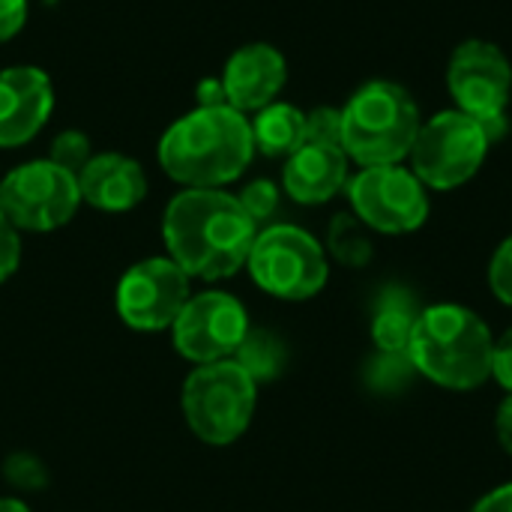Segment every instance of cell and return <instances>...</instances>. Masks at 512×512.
Returning <instances> with one entry per match:
<instances>
[{"instance_id":"obj_1","label":"cell","mask_w":512,"mask_h":512,"mask_svg":"<svg viewBox=\"0 0 512 512\" xmlns=\"http://www.w3.org/2000/svg\"><path fill=\"white\" fill-rule=\"evenodd\" d=\"M162 237L171 261L186 276L228 279L249 261L258 222L243 210L237 195L222 189H183L165 207Z\"/></svg>"},{"instance_id":"obj_2","label":"cell","mask_w":512,"mask_h":512,"mask_svg":"<svg viewBox=\"0 0 512 512\" xmlns=\"http://www.w3.org/2000/svg\"><path fill=\"white\" fill-rule=\"evenodd\" d=\"M252 156V123L231 105H198L159 141L162 171L189 189H219L237 180Z\"/></svg>"},{"instance_id":"obj_3","label":"cell","mask_w":512,"mask_h":512,"mask_svg":"<svg viewBox=\"0 0 512 512\" xmlns=\"http://www.w3.org/2000/svg\"><path fill=\"white\" fill-rule=\"evenodd\" d=\"M420 375L450 390H477L492 378L495 339L486 321L456 303H438L420 312L408 345Z\"/></svg>"},{"instance_id":"obj_4","label":"cell","mask_w":512,"mask_h":512,"mask_svg":"<svg viewBox=\"0 0 512 512\" xmlns=\"http://www.w3.org/2000/svg\"><path fill=\"white\" fill-rule=\"evenodd\" d=\"M342 111V150L363 168L399 165L408 159L417 132L420 108L396 81H366L351 93Z\"/></svg>"},{"instance_id":"obj_5","label":"cell","mask_w":512,"mask_h":512,"mask_svg":"<svg viewBox=\"0 0 512 512\" xmlns=\"http://www.w3.org/2000/svg\"><path fill=\"white\" fill-rule=\"evenodd\" d=\"M189 429L213 447L237 441L255 414V381L234 360L198 366L183 384Z\"/></svg>"},{"instance_id":"obj_6","label":"cell","mask_w":512,"mask_h":512,"mask_svg":"<svg viewBox=\"0 0 512 512\" xmlns=\"http://www.w3.org/2000/svg\"><path fill=\"white\" fill-rule=\"evenodd\" d=\"M492 141L480 120L462 114L459 108L438 111L420 123L417 141L408 153L411 171L426 189L450 192L468 183L486 162Z\"/></svg>"},{"instance_id":"obj_7","label":"cell","mask_w":512,"mask_h":512,"mask_svg":"<svg viewBox=\"0 0 512 512\" xmlns=\"http://www.w3.org/2000/svg\"><path fill=\"white\" fill-rule=\"evenodd\" d=\"M246 267L255 285L279 300H309L327 285V255L297 225L264 228L252 243Z\"/></svg>"},{"instance_id":"obj_8","label":"cell","mask_w":512,"mask_h":512,"mask_svg":"<svg viewBox=\"0 0 512 512\" xmlns=\"http://www.w3.org/2000/svg\"><path fill=\"white\" fill-rule=\"evenodd\" d=\"M78 204V177L51 159L24 162L0 183V210L18 231H54L78 213Z\"/></svg>"},{"instance_id":"obj_9","label":"cell","mask_w":512,"mask_h":512,"mask_svg":"<svg viewBox=\"0 0 512 512\" xmlns=\"http://www.w3.org/2000/svg\"><path fill=\"white\" fill-rule=\"evenodd\" d=\"M354 216L378 234H408L429 219V195L420 177L402 165L363 168L348 180Z\"/></svg>"},{"instance_id":"obj_10","label":"cell","mask_w":512,"mask_h":512,"mask_svg":"<svg viewBox=\"0 0 512 512\" xmlns=\"http://www.w3.org/2000/svg\"><path fill=\"white\" fill-rule=\"evenodd\" d=\"M447 87L462 114L480 123L507 117L512 93L510 60L489 39H465L450 57Z\"/></svg>"},{"instance_id":"obj_11","label":"cell","mask_w":512,"mask_h":512,"mask_svg":"<svg viewBox=\"0 0 512 512\" xmlns=\"http://www.w3.org/2000/svg\"><path fill=\"white\" fill-rule=\"evenodd\" d=\"M246 333V309L237 297L225 291H204L198 297H189V303L174 321L177 351L198 366L234 357Z\"/></svg>"},{"instance_id":"obj_12","label":"cell","mask_w":512,"mask_h":512,"mask_svg":"<svg viewBox=\"0 0 512 512\" xmlns=\"http://www.w3.org/2000/svg\"><path fill=\"white\" fill-rule=\"evenodd\" d=\"M189 303V276L171 258H147L126 270L117 285V312L132 330L174 327Z\"/></svg>"},{"instance_id":"obj_13","label":"cell","mask_w":512,"mask_h":512,"mask_svg":"<svg viewBox=\"0 0 512 512\" xmlns=\"http://www.w3.org/2000/svg\"><path fill=\"white\" fill-rule=\"evenodd\" d=\"M54 108V84L39 66L0 72V147H21L39 135Z\"/></svg>"},{"instance_id":"obj_14","label":"cell","mask_w":512,"mask_h":512,"mask_svg":"<svg viewBox=\"0 0 512 512\" xmlns=\"http://www.w3.org/2000/svg\"><path fill=\"white\" fill-rule=\"evenodd\" d=\"M219 81L231 108L240 114L261 111L282 93L288 81V63L279 48L267 42H249L228 57Z\"/></svg>"},{"instance_id":"obj_15","label":"cell","mask_w":512,"mask_h":512,"mask_svg":"<svg viewBox=\"0 0 512 512\" xmlns=\"http://www.w3.org/2000/svg\"><path fill=\"white\" fill-rule=\"evenodd\" d=\"M81 201L105 213H126L147 195L144 168L123 153H99L78 174Z\"/></svg>"},{"instance_id":"obj_16","label":"cell","mask_w":512,"mask_h":512,"mask_svg":"<svg viewBox=\"0 0 512 512\" xmlns=\"http://www.w3.org/2000/svg\"><path fill=\"white\" fill-rule=\"evenodd\" d=\"M285 192L297 204H324L348 183V156L336 144L303 141L282 168Z\"/></svg>"},{"instance_id":"obj_17","label":"cell","mask_w":512,"mask_h":512,"mask_svg":"<svg viewBox=\"0 0 512 512\" xmlns=\"http://www.w3.org/2000/svg\"><path fill=\"white\" fill-rule=\"evenodd\" d=\"M252 123V141L255 150H261L264 156H291L306 135V111H300L297 105L288 102H270L267 108L255 111Z\"/></svg>"},{"instance_id":"obj_18","label":"cell","mask_w":512,"mask_h":512,"mask_svg":"<svg viewBox=\"0 0 512 512\" xmlns=\"http://www.w3.org/2000/svg\"><path fill=\"white\" fill-rule=\"evenodd\" d=\"M417 318H420V309H417L414 294H408L399 285L387 288L375 303V321H372V339L378 351L405 354L411 345Z\"/></svg>"},{"instance_id":"obj_19","label":"cell","mask_w":512,"mask_h":512,"mask_svg":"<svg viewBox=\"0 0 512 512\" xmlns=\"http://www.w3.org/2000/svg\"><path fill=\"white\" fill-rule=\"evenodd\" d=\"M234 363L240 369H246V375L258 384V381H270L282 372L285 366V348L282 342L267 333V330H249L246 339L240 342Z\"/></svg>"},{"instance_id":"obj_20","label":"cell","mask_w":512,"mask_h":512,"mask_svg":"<svg viewBox=\"0 0 512 512\" xmlns=\"http://www.w3.org/2000/svg\"><path fill=\"white\" fill-rule=\"evenodd\" d=\"M366 225L357 219V216H348V213H339L333 222H330V234H327V246L330 252L348 264V267H366L372 261V240L366 237L363 231Z\"/></svg>"},{"instance_id":"obj_21","label":"cell","mask_w":512,"mask_h":512,"mask_svg":"<svg viewBox=\"0 0 512 512\" xmlns=\"http://www.w3.org/2000/svg\"><path fill=\"white\" fill-rule=\"evenodd\" d=\"M414 363H411V354H390V351H378V357L369 363V372H366V381L369 387L381 390V393H396L402 390L411 375H414Z\"/></svg>"},{"instance_id":"obj_22","label":"cell","mask_w":512,"mask_h":512,"mask_svg":"<svg viewBox=\"0 0 512 512\" xmlns=\"http://www.w3.org/2000/svg\"><path fill=\"white\" fill-rule=\"evenodd\" d=\"M90 141H87V135L84 132H78V129H66V132H60L57 138H54V144H51V162L54 165H60V168H66V171H72L75 177L81 174V168L90 162Z\"/></svg>"},{"instance_id":"obj_23","label":"cell","mask_w":512,"mask_h":512,"mask_svg":"<svg viewBox=\"0 0 512 512\" xmlns=\"http://www.w3.org/2000/svg\"><path fill=\"white\" fill-rule=\"evenodd\" d=\"M303 141L342 147V111L330 108V105L309 111L306 114V135H303Z\"/></svg>"},{"instance_id":"obj_24","label":"cell","mask_w":512,"mask_h":512,"mask_svg":"<svg viewBox=\"0 0 512 512\" xmlns=\"http://www.w3.org/2000/svg\"><path fill=\"white\" fill-rule=\"evenodd\" d=\"M237 198H240L243 210H246L255 222L270 219V216L276 213V207H279V189H276L270 180H255V183H249Z\"/></svg>"},{"instance_id":"obj_25","label":"cell","mask_w":512,"mask_h":512,"mask_svg":"<svg viewBox=\"0 0 512 512\" xmlns=\"http://www.w3.org/2000/svg\"><path fill=\"white\" fill-rule=\"evenodd\" d=\"M489 285L501 303L512 306V237H507L498 246V252L489 264Z\"/></svg>"},{"instance_id":"obj_26","label":"cell","mask_w":512,"mask_h":512,"mask_svg":"<svg viewBox=\"0 0 512 512\" xmlns=\"http://www.w3.org/2000/svg\"><path fill=\"white\" fill-rule=\"evenodd\" d=\"M21 261V240H18V228L3 216L0 210V282H6L15 267Z\"/></svg>"},{"instance_id":"obj_27","label":"cell","mask_w":512,"mask_h":512,"mask_svg":"<svg viewBox=\"0 0 512 512\" xmlns=\"http://www.w3.org/2000/svg\"><path fill=\"white\" fill-rule=\"evenodd\" d=\"M6 477L15 483V486H27V489H36L45 483V471L36 459L30 456H12L6 462Z\"/></svg>"},{"instance_id":"obj_28","label":"cell","mask_w":512,"mask_h":512,"mask_svg":"<svg viewBox=\"0 0 512 512\" xmlns=\"http://www.w3.org/2000/svg\"><path fill=\"white\" fill-rule=\"evenodd\" d=\"M27 24V0H0V42L21 33Z\"/></svg>"},{"instance_id":"obj_29","label":"cell","mask_w":512,"mask_h":512,"mask_svg":"<svg viewBox=\"0 0 512 512\" xmlns=\"http://www.w3.org/2000/svg\"><path fill=\"white\" fill-rule=\"evenodd\" d=\"M492 375L498 378V384L512 393V330H507L498 342H495V354H492Z\"/></svg>"},{"instance_id":"obj_30","label":"cell","mask_w":512,"mask_h":512,"mask_svg":"<svg viewBox=\"0 0 512 512\" xmlns=\"http://www.w3.org/2000/svg\"><path fill=\"white\" fill-rule=\"evenodd\" d=\"M474 512H512V483L495 489V492H489V495L474 507Z\"/></svg>"},{"instance_id":"obj_31","label":"cell","mask_w":512,"mask_h":512,"mask_svg":"<svg viewBox=\"0 0 512 512\" xmlns=\"http://www.w3.org/2000/svg\"><path fill=\"white\" fill-rule=\"evenodd\" d=\"M495 429H498V441H501V447H504V450L512 456V393L504 399V402H501V408H498Z\"/></svg>"},{"instance_id":"obj_32","label":"cell","mask_w":512,"mask_h":512,"mask_svg":"<svg viewBox=\"0 0 512 512\" xmlns=\"http://www.w3.org/2000/svg\"><path fill=\"white\" fill-rule=\"evenodd\" d=\"M0 512H30L21 501H15V498H0Z\"/></svg>"}]
</instances>
